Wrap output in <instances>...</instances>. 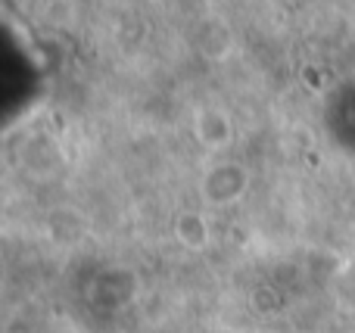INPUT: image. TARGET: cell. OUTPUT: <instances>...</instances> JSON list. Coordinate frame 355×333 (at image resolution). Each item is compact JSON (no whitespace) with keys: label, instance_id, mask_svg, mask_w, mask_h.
Wrapping results in <instances>:
<instances>
[{"label":"cell","instance_id":"6da1fadb","mask_svg":"<svg viewBox=\"0 0 355 333\" xmlns=\"http://www.w3.org/2000/svg\"><path fill=\"white\" fill-rule=\"evenodd\" d=\"M178 240H181L187 249H202L209 243L206 222L196 215H181L178 218Z\"/></svg>","mask_w":355,"mask_h":333}]
</instances>
